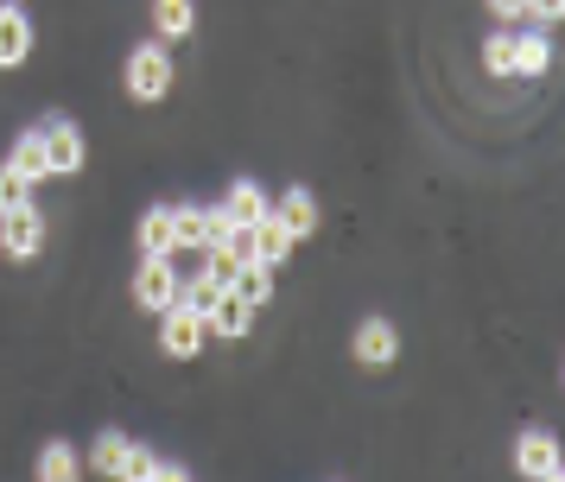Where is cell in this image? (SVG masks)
<instances>
[{"label": "cell", "mask_w": 565, "mask_h": 482, "mask_svg": "<svg viewBox=\"0 0 565 482\" xmlns=\"http://www.w3.org/2000/svg\"><path fill=\"white\" fill-rule=\"evenodd\" d=\"M159 350L172 355V362H198V355L210 350V324H204V311H191V304H166L159 311Z\"/></svg>", "instance_id": "cell-2"}, {"label": "cell", "mask_w": 565, "mask_h": 482, "mask_svg": "<svg viewBox=\"0 0 565 482\" xmlns=\"http://www.w3.org/2000/svg\"><path fill=\"white\" fill-rule=\"evenodd\" d=\"M140 254H172V203H147V216L134 223Z\"/></svg>", "instance_id": "cell-19"}, {"label": "cell", "mask_w": 565, "mask_h": 482, "mask_svg": "<svg viewBox=\"0 0 565 482\" xmlns=\"http://www.w3.org/2000/svg\"><path fill=\"white\" fill-rule=\"evenodd\" d=\"M235 223H230V210L223 203H204V248H216V242H230Z\"/></svg>", "instance_id": "cell-24"}, {"label": "cell", "mask_w": 565, "mask_h": 482, "mask_svg": "<svg viewBox=\"0 0 565 482\" xmlns=\"http://www.w3.org/2000/svg\"><path fill=\"white\" fill-rule=\"evenodd\" d=\"M514 470H521L527 482H559L565 476L559 438H553V431H540V426H527L521 438H514Z\"/></svg>", "instance_id": "cell-6"}, {"label": "cell", "mask_w": 565, "mask_h": 482, "mask_svg": "<svg viewBox=\"0 0 565 482\" xmlns=\"http://www.w3.org/2000/svg\"><path fill=\"white\" fill-rule=\"evenodd\" d=\"M172 254H204V210L172 203Z\"/></svg>", "instance_id": "cell-21"}, {"label": "cell", "mask_w": 565, "mask_h": 482, "mask_svg": "<svg viewBox=\"0 0 565 482\" xmlns=\"http://www.w3.org/2000/svg\"><path fill=\"white\" fill-rule=\"evenodd\" d=\"M267 210H274V216H280L292 235H299V242H306L311 228H318V197H311L306 184H286L280 197H267Z\"/></svg>", "instance_id": "cell-13"}, {"label": "cell", "mask_w": 565, "mask_h": 482, "mask_svg": "<svg viewBox=\"0 0 565 482\" xmlns=\"http://www.w3.org/2000/svg\"><path fill=\"white\" fill-rule=\"evenodd\" d=\"M559 13H565V0H527V20L534 25H559Z\"/></svg>", "instance_id": "cell-27"}, {"label": "cell", "mask_w": 565, "mask_h": 482, "mask_svg": "<svg viewBox=\"0 0 565 482\" xmlns=\"http://www.w3.org/2000/svg\"><path fill=\"white\" fill-rule=\"evenodd\" d=\"M216 299H223V286H216V279H210L204 267H198L191 279H179V304H191V311H210Z\"/></svg>", "instance_id": "cell-22"}, {"label": "cell", "mask_w": 565, "mask_h": 482, "mask_svg": "<svg viewBox=\"0 0 565 482\" xmlns=\"http://www.w3.org/2000/svg\"><path fill=\"white\" fill-rule=\"evenodd\" d=\"M292 254H299V235H292L274 210H267L260 223H248V260H260V267H286Z\"/></svg>", "instance_id": "cell-9"}, {"label": "cell", "mask_w": 565, "mask_h": 482, "mask_svg": "<svg viewBox=\"0 0 565 482\" xmlns=\"http://www.w3.org/2000/svg\"><path fill=\"white\" fill-rule=\"evenodd\" d=\"M350 355H356L362 368H394L401 362V324L394 318H362L350 330Z\"/></svg>", "instance_id": "cell-7"}, {"label": "cell", "mask_w": 565, "mask_h": 482, "mask_svg": "<svg viewBox=\"0 0 565 482\" xmlns=\"http://www.w3.org/2000/svg\"><path fill=\"white\" fill-rule=\"evenodd\" d=\"M128 431L121 426H103L96 431V438H89V451H83V470H96V476H115V470H121V457H128Z\"/></svg>", "instance_id": "cell-16"}, {"label": "cell", "mask_w": 565, "mask_h": 482, "mask_svg": "<svg viewBox=\"0 0 565 482\" xmlns=\"http://www.w3.org/2000/svg\"><path fill=\"white\" fill-rule=\"evenodd\" d=\"M121 89H128V101H140V108H153V101L172 96V51H166V39L128 51V64H121Z\"/></svg>", "instance_id": "cell-1"}, {"label": "cell", "mask_w": 565, "mask_h": 482, "mask_svg": "<svg viewBox=\"0 0 565 482\" xmlns=\"http://www.w3.org/2000/svg\"><path fill=\"white\" fill-rule=\"evenodd\" d=\"M483 71H489V76H509V71H514V32H509V25L483 39Z\"/></svg>", "instance_id": "cell-23"}, {"label": "cell", "mask_w": 565, "mask_h": 482, "mask_svg": "<svg viewBox=\"0 0 565 482\" xmlns=\"http://www.w3.org/2000/svg\"><path fill=\"white\" fill-rule=\"evenodd\" d=\"M45 133V159H52V178H83L89 172V140H83V127L71 115H45L39 121Z\"/></svg>", "instance_id": "cell-4"}, {"label": "cell", "mask_w": 565, "mask_h": 482, "mask_svg": "<svg viewBox=\"0 0 565 482\" xmlns=\"http://www.w3.org/2000/svg\"><path fill=\"white\" fill-rule=\"evenodd\" d=\"M483 7H489V20H495V25L527 20V0H483Z\"/></svg>", "instance_id": "cell-26"}, {"label": "cell", "mask_w": 565, "mask_h": 482, "mask_svg": "<svg viewBox=\"0 0 565 482\" xmlns=\"http://www.w3.org/2000/svg\"><path fill=\"white\" fill-rule=\"evenodd\" d=\"M32 476L39 482H77L83 476V451L71 444V438H45L39 457H32Z\"/></svg>", "instance_id": "cell-12"}, {"label": "cell", "mask_w": 565, "mask_h": 482, "mask_svg": "<svg viewBox=\"0 0 565 482\" xmlns=\"http://www.w3.org/2000/svg\"><path fill=\"white\" fill-rule=\"evenodd\" d=\"M45 235H52V223H45V210L32 197L0 210V254H7V260H32V254L45 248Z\"/></svg>", "instance_id": "cell-3"}, {"label": "cell", "mask_w": 565, "mask_h": 482, "mask_svg": "<svg viewBox=\"0 0 565 482\" xmlns=\"http://www.w3.org/2000/svg\"><path fill=\"white\" fill-rule=\"evenodd\" d=\"M223 210H230L235 228H248V223H260V216H267V191H260L255 178H235L230 191H223Z\"/></svg>", "instance_id": "cell-18"}, {"label": "cell", "mask_w": 565, "mask_h": 482, "mask_svg": "<svg viewBox=\"0 0 565 482\" xmlns=\"http://www.w3.org/2000/svg\"><path fill=\"white\" fill-rule=\"evenodd\" d=\"M198 32V0H153V39L184 45Z\"/></svg>", "instance_id": "cell-15"}, {"label": "cell", "mask_w": 565, "mask_h": 482, "mask_svg": "<svg viewBox=\"0 0 565 482\" xmlns=\"http://www.w3.org/2000/svg\"><path fill=\"white\" fill-rule=\"evenodd\" d=\"M134 304L140 311H166V304L179 299V254H140V267H134Z\"/></svg>", "instance_id": "cell-5"}, {"label": "cell", "mask_w": 565, "mask_h": 482, "mask_svg": "<svg viewBox=\"0 0 565 482\" xmlns=\"http://www.w3.org/2000/svg\"><path fill=\"white\" fill-rule=\"evenodd\" d=\"M115 476H121V482H184V476H191V463H179V457H159L153 444H140V438H134Z\"/></svg>", "instance_id": "cell-10"}, {"label": "cell", "mask_w": 565, "mask_h": 482, "mask_svg": "<svg viewBox=\"0 0 565 482\" xmlns=\"http://www.w3.org/2000/svg\"><path fill=\"white\" fill-rule=\"evenodd\" d=\"M7 165L26 178L32 191H45V178H52V159H45V133H39V127H26V133L13 140V152H7Z\"/></svg>", "instance_id": "cell-14"}, {"label": "cell", "mask_w": 565, "mask_h": 482, "mask_svg": "<svg viewBox=\"0 0 565 482\" xmlns=\"http://www.w3.org/2000/svg\"><path fill=\"white\" fill-rule=\"evenodd\" d=\"M39 45V25L20 0H0V71H20Z\"/></svg>", "instance_id": "cell-8"}, {"label": "cell", "mask_w": 565, "mask_h": 482, "mask_svg": "<svg viewBox=\"0 0 565 482\" xmlns=\"http://www.w3.org/2000/svg\"><path fill=\"white\" fill-rule=\"evenodd\" d=\"M230 292H235V299H248L255 311H267V304H274V267H260V260H242V274L230 279Z\"/></svg>", "instance_id": "cell-20"}, {"label": "cell", "mask_w": 565, "mask_h": 482, "mask_svg": "<svg viewBox=\"0 0 565 482\" xmlns=\"http://www.w3.org/2000/svg\"><path fill=\"white\" fill-rule=\"evenodd\" d=\"M553 71V32H514V71L509 76H546Z\"/></svg>", "instance_id": "cell-17"}, {"label": "cell", "mask_w": 565, "mask_h": 482, "mask_svg": "<svg viewBox=\"0 0 565 482\" xmlns=\"http://www.w3.org/2000/svg\"><path fill=\"white\" fill-rule=\"evenodd\" d=\"M255 318H260V311L248 299H235V292H223V299L204 311V324H210L216 343H248V336H255Z\"/></svg>", "instance_id": "cell-11"}, {"label": "cell", "mask_w": 565, "mask_h": 482, "mask_svg": "<svg viewBox=\"0 0 565 482\" xmlns=\"http://www.w3.org/2000/svg\"><path fill=\"white\" fill-rule=\"evenodd\" d=\"M32 197V184L20 172H13V165H7V159H0V210H7V203H26Z\"/></svg>", "instance_id": "cell-25"}]
</instances>
